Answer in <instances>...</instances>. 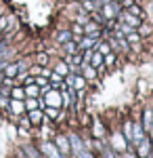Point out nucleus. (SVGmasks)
I'll return each mask as SVG.
<instances>
[{
    "instance_id": "nucleus-1",
    "label": "nucleus",
    "mask_w": 153,
    "mask_h": 158,
    "mask_svg": "<svg viewBox=\"0 0 153 158\" xmlns=\"http://www.w3.org/2000/svg\"><path fill=\"white\" fill-rule=\"evenodd\" d=\"M42 152H44L48 158H63V156L59 154V150L53 146V143H42Z\"/></svg>"
},
{
    "instance_id": "nucleus-2",
    "label": "nucleus",
    "mask_w": 153,
    "mask_h": 158,
    "mask_svg": "<svg viewBox=\"0 0 153 158\" xmlns=\"http://www.w3.org/2000/svg\"><path fill=\"white\" fill-rule=\"evenodd\" d=\"M57 146H59V152L61 154H67L71 148H69V139H65V137H57Z\"/></svg>"
},
{
    "instance_id": "nucleus-3",
    "label": "nucleus",
    "mask_w": 153,
    "mask_h": 158,
    "mask_svg": "<svg viewBox=\"0 0 153 158\" xmlns=\"http://www.w3.org/2000/svg\"><path fill=\"white\" fill-rule=\"evenodd\" d=\"M116 13H118V6H116V4H111V2H107L105 6H103V15H105L107 19H111Z\"/></svg>"
},
{
    "instance_id": "nucleus-4",
    "label": "nucleus",
    "mask_w": 153,
    "mask_h": 158,
    "mask_svg": "<svg viewBox=\"0 0 153 158\" xmlns=\"http://www.w3.org/2000/svg\"><path fill=\"white\" fill-rule=\"evenodd\" d=\"M46 103H48V106H53V108H55V106L59 108V106H61V95H59V93H48Z\"/></svg>"
},
{
    "instance_id": "nucleus-5",
    "label": "nucleus",
    "mask_w": 153,
    "mask_h": 158,
    "mask_svg": "<svg viewBox=\"0 0 153 158\" xmlns=\"http://www.w3.org/2000/svg\"><path fill=\"white\" fill-rule=\"evenodd\" d=\"M122 19H124L128 25H139V23H141V19H136L132 13H124V15H122Z\"/></svg>"
},
{
    "instance_id": "nucleus-6",
    "label": "nucleus",
    "mask_w": 153,
    "mask_h": 158,
    "mask_svg": "<svg viewBox=\"0 0 153 158\" xmlns=\"http://www.w3.org/2000/svg\"><path fill=\"white\" fill-rule=\"evenodd\" d=\"M132 139L139 143L141 139H145V135H143V127L141 124H134V133H132Z\"/></svg>"
},
{
    "instance_id": "nucleus-7",
    "label": "nucleus",
    "mask_w": 153,
    "mask_h": 158,
    "mask_svg": "<svg viewBox=\"0 0 153 158\" xmlns=\"http://www.w3.org/2000/svg\"><path fill=\"white\" fill-rule=\"evenodd\" d=\"M84 32L90 34L92 38H96V36H99V25H96V23H88L86 27H84Z\"/></svg>"
},
{
    "instance_id": "nucleus-8",
    "label": "nucleus",
    "mask_w": 153,
    "mask_h": 158,
    "mask_svg": "<svg viewBox=\"0 0 153 158\" xmlns=\"http://www.w3.org/2000/svg\"><path fill=\"white\" fill-rule=\"evenodd\" d=\"M139 154H141V156H147V150H149V141H147V139H141V141H139Z\"/></svg>"
},
{
    "instance_id": "nucleus-9",
    "label": "nucleus",
    "mask_w": 153,
    "mask_h": 158,
    "mask_svg": "<svg viewBox=\"0 0 153 158\" xmlns=\"http://www.w3.org/2000/svg\"><path fill=\"white\" fill-rule=\"evenodd\" d=\"M65 51H67L69 55H76V53H78V44H76V42H69V40H67V42H65Z\"/></svg>"
},
{
    "instance_id": "nucleus-10",
    "label": "nucleus",
    "mask_w": 153,
    "mask_h": 158,
    "mask_svg": "<svg viewBox=\"0 0 153 158\" xmlns=\"http://www.w3.org/2000/svg\"><path fill=\"white\" fill-rule=\"evenodd\" d=\"M67 82H69V85H73V89H82V86H84V78H80V76H78V78H69Z\"/></svg>"
},
{
    "instance_id": "nucleus-11",
    "label": "nucleus",
    "mask_w": 153,
    "mask_h": 158,
    "mask_svg": "<svg viewBox=\"0 0 153 158\" xmlns=\"http://www.w3.org/2000/svg\"><path fill=\"white\" fill-rule=\"evenodd\" d=\"M17 72H19V65H6V76L9 78H13V76H17Z\"/></svg>"
},
{
    "instance_id": "nucleus-12",
    "label": "nucleus",
    "mask_w": 153,
    "mask_h": 158,
    "mask_svg": "<svg viewBox=\"0 0 153 158\" xmlns=\"http://www.w3.org/2000/svg\"><path fill=\"white\" fill-rule=\"evenodd\" d=\"M92 44H94V38L90 36V38H84V40H82V44H80V47H82V49H90Z\"/></svg>"
},
{
    "instance_id": "nucleus-13",
    "label": "nucleus",
    "mask_w": 153,
    "mask_h": 158,
    "mask_svg": "<svg viewBox=\"0 0 153 158\" xmlns=\"http://www.w3.org/2000/svg\"><path fill=\"white\" fill-rule=\"evenodd\" d=\"M84 9L94 11V9H96V2H94V0H84Z\"/></svg>"
},
{
    "instance_id": "nucleus-14",
    "label": "nucleus",
    "mask_w": 153,
    "mask_h": 158,
    "mask_svg": "<svg viewBox=\"0 0 153 158\" xmlns=\"http://www.w3.org/2000/svg\"><path fill=\"white\" fill-rule=\"evenodd\" d=\"M69 36H71L69 32H61L59 36H57V40H59V42H67V40H69Z\"/></svg>"
},
{
    "instance_id": "nucleus-15",
    "label": "nucleus",
    "mask_w": 153,
    "mask_h": 158,
    "mask_svg": "<svg viewBox=\"0 0 153 158\" xmlns=\"http://www.w3.org/2000/svg\"><path fill=\"white\" fill-rule=\"evenodd\" d=\"M13 112H21V110H23V103H21V101H13Z\"/></svg>"
},
{
    "instance_id": "nucleus-16",
    "label": "nucleus",
    "mask_w": 153,
    "mask_h": 158,
    "mask_svg": "<svg viewBox=\"0 0 153 158\" xmlns=\"http://www.w3.org/2000/svg\"><path fill=\"white\" fill-rule=\"evenodd\" d=\"M29 118H32V122H40V118H42V114H40V112H36V110H34Z\"/></svg>"
},
{
    "instance_id": "nucleus-17",
    "label": "nucleus",
    "mask_w": 153,
    "mask_h": 158,
    "mask_svg": "<svg viewBox=\"0 0 153 158\" xmlns=\"http://www.w3.org/2000/svg\"><path fill=\"white\" fill-rule=\"evenodd\" d=\"M101 61H103L101 53H99V55H92V65H101Z\"/></svg>"
},
{
    "instance_id": "nucleus-18",
    "label": "nucleus",
    "mask_w": 153,
    "mask_h": 158,
    "mask_svg": "<svg viewBox=\"0 0 153 158\" xmlns=\"http://www.w3.org/2000/svg\"><path fill=\"white\" fill-rule=\"evenodd\" d=\"M57 74H67V65L65 63H59L57 65Z\"/></svg>"
},
{
    "instance_id": "nucleus-19",
    "label": "nucleus",
    "mask_w": 153,
    "mask_h": 158,
    "mask_svg": "<svg viewBox=\"0 0 153 158\" xmlns=\"http://www.w3.org/2000/svg\"><path fill=\"white\" fill-rule=\"evenodd\" d=\"M13 97L21 99V97H23V91H21V89H13Z\"/></svg>"
},
{
    "instance_id": "nucleus-20",
    "label": "nucleus",
    "mask_w": 153,
    "mask_h": 158,
    "mask_svg": "<svg viewBox=\"0 0 153 158\" xmlns=\"http://www.w3.org/2000/svg\"><path fill=\"white\" fill-rule=\"evenodd\" d=\"M151 112H147V114H145V127H147V129H149V124H151Z\"/></svg>"
},
{
    "instance_id": "nucleus-21",
    "label": "nucleus",
    "mask_w": 153,
    "mask_h": 158,
    "mask_svg": "<svg viewBox=\"0 0 153 158\" xmlns=\"http://www.w3.org/2000/svg\"><path fill=\"white\" fill-rule=\"evenodd\" d=\"M84 74H86V78H94V70H92V68H86Z\"/></svg>"
},
{
    "instance_id": "nucleus-22",
    "label": "nucleus",
    "mask_w": 153,
    "mask_h": 158,
    "mask_svg": "<svg viewBox=\"0 0 153 158\" xmlns=\"http://www.w3.org/2000/svg\"><path fill=\"white\" fill-rule=\"evenodd\" d=\"M107 53H109V44L103 42V44H101V55H107Z\"/></svg>"
},
{
    "instance_id": "nucleus-23",
    "label": "nucleus",
    "mask_w": 153,
    "mask_h": 158,
    "mask_svg": "<svg viewBox=\"0 0 153 158\" xmlns=\"http://www.w3.org/2000/svg\"><path fill=\"white\" fill-rule=\"evenodd\" d=\"M126 137H128V139H132V124H126Z\"/></svg>"
},
{
    "instance_id": "nucleus-24",
    "label": "nucleus",
    "mask_w": 153,
    "mask_h": 158,
    "mask_svg": "<svg viewBox=\"0 0 153 158\" xmlns=\"http://www.w3.org/2000/svg\"><path fill=\"white\" fill-rule=\"evenodd\" d=\"M27 95H38V89L36 86H27Z\"/></svg>"
},
{
    "instance_id": "nucleus-25",
    "label": "nucleus",
    "mask_w": 153,
    "mask_h": 158,
    "mask_svg": "<svg viewBox=\"0 0 153 158\" xmlns=\"http://www.w3.org/2000/svg\"><path fill=\"white\" fill-rule=\"evenodd\" d=\"M103 158H113V154H111V150H103Z\"/></svg>"
},
{
    "instance_id": "nucleus-26",
    "label": "nucleus",
    "mask_w": 153,
    "mask_h": 158,
    "mask_svg": "<svg viewBox=\"0 0 153 158\" xmlns=\"http://www.w3.org/2000/svg\"><path fill=\"white\" fill-rule=\"evenodd\" d=\"M130 13H132V15H141V9H139V6H132Z\"/></svg>"
},
{
    "instance_id": "nucleus-27",
    "label": "nucleus",
    "mask_w": 153,
    "mask_h": 158,
    "mask_svg": "<svg viewBox=\"0 0 153 158\" xmlns=\"http://www.w3.org/2000/svg\"><path fill=\"white\" fill-rule=\"evenodd\" d=\"M36 82H38L40 86H46V80H44V78H36Z\"/></svg>"
},
{
    "instance_id": "nucleus-28",
    "label": "nucleus",
    "mask_w": 153,
    "mask_h": 158,
    "mask_svg": "<svg viewBox=\"0 0 153 158\" xmlns=\"http://www.w3.org/2000/svg\"><path fill=\"white\" fill-rule=\"evenodd\" d=\"M27 108H29V110L36 108V101H34V99H29V101H27Z\"/></svg>"
},
{
    "instance_id": "nucleus-29",
    "label": "nucleus",
    "mask_w": 153,
    "mask_h": 158,
    "mask_svg": "<svg viewBox=\"0 0 153 158\" xmlns=\"http://www.w3.org/2000/svg\"><path fill=\"white\" fill-rule=\"evenodd\" d=\"M48 116H53V118H55V116H57V110L50 108V110H48Z\"/></svg>"
}]
</instances>
